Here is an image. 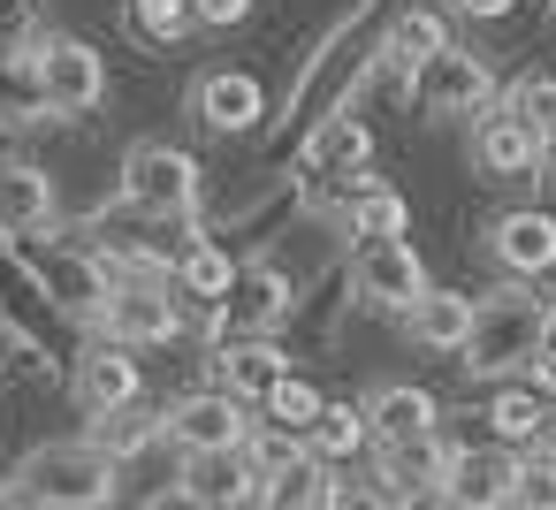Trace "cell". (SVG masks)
<instances>
[{
  "instance_id": "6da1fadb",
  "label": "cell",
  "mask_w": 556,
  "mask_h": 510,
  "mask_svg": "<svg viewBox=\"0 0 556 510\" xmlns=\"http://www.w3.org/2000/svg\"><path fill=\"white\" fill-rule=\"evenodd\" d=\"M115 457L85 434V442H47V449H31L9 480H0V502H47V510H100V502H115Z\"/></svg>"
},
{
  "instance_id": "7a4b0ae2",
  "label": "cell",
  "mask_w": 556,
  "mask_h": 510,
  "mask_svg": "<svg viewBox=\"0 0 556 510\" xmlns=\"http://www.w3.org/2000/svg\"><path fill=\"white\" fill-rule=\"evenodd\" d=\"M548 328H556L548 297H526V282H518V290H495V297L480 305V320H472V335H465L457 366H465L472 381L526 373V358H533V343H541Z\"/></svg>"
},
{
  "instance_id": "3957f363",
  "label": "cell",
  "mask_w": 556,
  "mask_h": 510,
  "mask_svg": "<svg viewBox=\"0 0 556 510\" xmlns=\"http://www.w3.org/2000/svg\"><path fill=\"white\" fill-rule=\"evenodd\" d=\"M123 206L146 221H191L199 214V161L168 138H146L123 153Z\"/></svg>"
},
{
  "instance_id": "277c9868",
  "label": "cell",
  "mask_w": 556,
  "mask_h": 510,
  "mask_svg": "<svg viewBox=\"0 0 556 510\" xmlns=\"http://www.w3.org/2000/svg\"><path fill=\"white\" fill-rule=\"evenodd\" d=\"M16 259L39 275V290L54 297V313H62V320H85V328H100V313H108V297H115V275H108V259H100V252L16 237Z\"/></svg>"
},
{
  "instance_id": "5b68a950",
  "label": "cell",
  "mask_w": 556,
  "mask_h": 510,
  "mask_svg": "<svg viewBox=\"0 0 556 510\" xmlns=\"http://www.w3.org/2000/svg\"><path fill=\"white\" fill-rule=\"evenodd\" d=\"M404 100H412L427 123H465V115H480V107L495 100V77H488V62H480L472 47L450 39L442 54H427V62L412 69Z\"/></svg>"
},
{
  "instance_id": "8992f818",
  "label": "cell",
  "mask_w": 556,
  "mask_h": 510,
  "mask_svg": "<svg viewBox=\"0 0 556 510\" xmlns=\"http://www.w3.org/2000/svg\"><path fill=\"white\" fill-rule=\"evenodd\" d=\"M290 320V275L275 267V259H252V267H237V282H229V297L222 305H199V335L206 343H222V335H267V328H282Z\"/></svg>"
},
{
  "instance_id": "52a82bcc",
  "label": "cell",
  "mask_w": 556,
  "mask_h": 510,
  "mask_svg": "<svg viewBox=\"0 0 556 510\" xmlns=\"http://www.w3.org/2000/svg\"><path fill=\"white\" fill-rule=\"evenodd\" d=\"M351 297H358L366 313L404 320V313L427 297V267H419V252H412L404 237H358V252H351Z\"/></svg>"
},
{
  "instance_id": "ba28073f",
  "label": "cell",
  "mask_w": 556,
  "mask_h": 510,
  "mask_svg": "<svg viewBox=\"0 0 556 510\" xmlns=\"http://www.w3.org/2000/svg\"><path fill=\"white\" fill-rule=\"evenodd\" d=\"M252 411H260V404L229 396L222 381H214V388H191V396L168 404V449H176V457H191V449H244L252 426H260Z\"/></svg>"
},
{
  "instance_id": "9c48e42d",
  "label": "cell",
  "mask_w": 556,
  "mask_h": 510,
  "mask_svg": "<svg viewBox=\"0 0 556 510\" xmlns=\"http://www.w3.org/2000/svg\"><path fill=\"white\" fill-rule=\"evenodd\" d=\"M100 335L130 343V350H161L184 335V290L176 282H115L108 313H100Z\"/></svg>"
},
{
  "instance_id": "30bf717a",
  "label": "cell",
  "mask_w": 556,
  "mask_h": 510,
  "mask_svg": "<svg viewBox=\"0 0 556 510\" xmlns=\"http://www.w3.org/2000/svg\"><path fill=\"white\" fill-rule=\"evenodd\" d=\"M366 168H374V130H366L351 107H328V115L305 130V145H298V176H313V183L351 191V183H366Z\"/></svg>"
},
{
  "instance_id": "8fae6325",
  "label": "cell",
  "mask_w": 556,
  "mask_h": 510,
  "mask_svg": "<svg viewBox=\"0 0 556 510\" xmlns=\"http://www.w3.org/2000/svg\"><path fill=\"white\" fill-rule=\"evenodd\" d=\"M510 480H518V449L488 434V442H465V449L442 457L434 502H450V510H495V502H510Z\"/></svg>"
},
{
  "instance_id": "7c38bea8",
  "label": "cell",
  "mask_w": 556,
  "mask_h": 510,
  "mask_svg": "<svg viewBox=\"0 0 556 510\" xmlns=\"http://www.w3.org/2000/svg\"><path fill=\"white\" fill-rule=\"evenodd\" d=\"M39 85L54 115H92L108 100V62L85 39H39Z\"/></svg>"
},
{
  "instance_id": "4fadbf2b",
  "label": "cell",
  "mask_w": 556,
  "mask_h": 510,
  "mask_svg": "<svg viewBox=\"0 0 556 510\" xmlns=\"http://www.w3.org/2000/svg\"><path fill=\"white\" fill-rule=\"evenodd\" d=\"M472 168L495 183H526L541 176V130L518 107H480L472 115Z\"/></svg>"
},
{
  "instance_id": "5bb4252c",
  "label": "cell",
  "mask_w": 556,
  "mask_h": 510,
  "mask_svg": "<svg viewBox=\"0 0 556 510\" xmlns=\"http://www.w3.org/2000/svg\"><path fill=\"white\" fill-rule=\"evenodd\" d=\"M488 259L510 275V282H548L556 275V214L541 206H510L488 221Z\"/></svg>"
},
{
  "instance_id": "9a60e30c",
  "label": "cell",
  "mask_w": 556,
  "mask_h": 510,
  "mask_svg": "<svg viewBox=\"0 0 556 510\" xmlns=\"http://www.w3.org/2000/svg\"><path fill=\"white\" fill-rule=\"evenodd\" d=\"M191 115L214 130V138H252L267 123V85L252 69H206L191 85Z\"/></svg>"
},
{
  "instance_id": "2e32d148",
  "label": "cell",
  "mask_w": 556,
  "mask_h": 510,
  "mask_svg": "<svg viewBox=\"0 0 556 510\" xmlns=\"http://www.w3.org/2000/svg\"><path fill=\"white\" fill-rule=\"evenodd\" d=\"M176 495L184 502H206V510L260 502V464H252V449H191L184 472H176Z\"/></svg>"
},
{
  "instance_id": "e0dca14e",
  "label": "cell",
  "mask_w": 556,
  "mask_h": 510,
  "mask_svg": "<svg viewBox=\"0 0 556 510\" xmlns=\"http://www.w3.org/2000/svg\"><path fill=\"white\" fill-rule=\"evenodd\" d=\"M366 419H374V442H427V434H442V404L419 388V381H381L374 396H366Z\"/></svg>"
},
{
  "instance_id": "ac0fdd59",
  "label": "cell",
  "mask_w": 556,
  "mask_h": 510,
  "mask_svg": "<svg viewBox=\"0 0 556 510\" xmlns=\"http://www.w3.org/2000/svg\"><path fill=\"white\" fill-rule=\"evenodd\" d=\"M442 442H374V480H381V502H419L442 487Z\"/></svg>"
},
{
  "instance_id": "d6986e66",
  "label": "cell",
  "mask_w": 556,
  "mask_h": 510,
  "mask_svg": "<svg viewBox=\"0 0 556 510\" xmlns=\"http://www.w3.org/2000/svg\"><path fill=\"white\" fill-rule=\"evenodd\" d=\"M54 221V176L39 161H0V237H39Z\"/></svg>"
},
{
  "instance_id": "ffe728a7",
  "label": "cell",
  "mask_w": 556,
  "mask_h": 510,
  "mask_svg": "<svg viewBox=\"0 0 556 510\" xmlns=\"http://www.w3.org/2000/svg\"><path fill=\"white\" fill-rule=\"evenodd\" d=\"M282 373H290V358H282L267 335H222V343H214V381H222L229 396H244V404H260Z\"/></svg>"
},
{
  "instance_id": "44dd1931",
  "label": "cell",
  "mask_w": 556,
  "mask_h": 510,
  "mask_svg": "<svg viewBox=\"0 0 556 510\" xmlns=\"http://www.w3.org/2000/svg\"><path fill=\"white\" fill-rule=\"evenodd\" d=\"M472 320H480V297H465V290H427V297L404 313V335H412L419 350L457 358V350H465V335H472Z\"/></svg>"
},
{
  "instance_id": "7402d4cb",
  "label": "cell",
  "mask_w": 556,
  "mask_h": 510,
  "mask_svg": "<svg viewBox=\"0 0 556 510\" xmlns=\"http://www.w3.org/2000/svg\"><path fill=\"white\" fill-rule=\"evenodd\" d=\"M70 388H77L85 411H115V404L146 396V388H138V358H130V343H115V335L77 358V381H70Z\"/></svg>"
},
{
  "instance_id": "603a6c76",
  "label": "cell",
  "mask_w": 556,
  "mask_h": 510,
  "mask_svg": "<svg viewBox=\"0 0 556 510\" xmlns=\"http://www.w3.org/2000/svg\"><path fill=\"white\" fill-rule=\"evenodd\" d=\"M260 502H267V510H320V502H336V464L305 442L290 464H275V472L260 480Z\"/></svg>"
},
{
  "instance_id": "cb8c5ba5",
  "label": "cell",
  "mask_w": 556,
  "mask_h": 510,
  "mask_svg": "<svg viewBox=\"0 0 556 510\" xmlns=\"http://www.w3.org/2000/svg\"><path fill=\"white\" fill-rule=\"evenodd\" d=\"M450 47V24H442V9H404L396 24H389V39L374 47V62L396 77V85H412V69L427 62V54H442Z\"/></svg>"
},
{
  "instance_id": "d4e9b609",
  "label": "cell",
  "mask_w": 556,
  "mask_h": 510,
  "mask_svg": "<svg viewBox=\"0 0 556 510\" xmlns=\"http://www.w3.org/2000/svg\"><path fill=\"white\" fill-rule=\"evenodd\" d=\"M92 442H100L115 464H130V457H146L153 442H168V411H153L146 396H130V404H115V411H92Z\"/></svg>"
},
{
  "instance_id": "484cf974",
  "label": "cell",
  "mask_w": 556,
  "mask_h": 510,
  "mask_svg": "<svg viewBox=\"0 0 556 510\" xmlns=\"http://www.w3.org/2000/svg\"><path fill=\"white\" fill-rule=\"evenodd\" d=\"M47 85H39V39L16 47V54H0V123L24 130V123H47Z\"/></svg>"
},
{
  "instance_id": "4316f807",
  "label": "cell",
  "mask_w": 556,
  "mask_h": 510,
  "mask_svg": "<svg viewBox=\"0 0 556 510\" xmlns=\"http://www.w3.org/2000/svg\"><path fill=\"white\" fill-rule=\"evenodd\" d=\"M541 411H548V396H541L533 381H503V388L488 396V411H480V419H488V434H495V442L533 449V442H541Z\"/></svg>"
},
{
  "instance_id": "83f0119b",
  "label": "cell",
  "mask_w": 556,
  "mask_h": 510,
  "mask_svg": "<svg viewBox=\"0 0 556 510\" xmlns=\"http://www.w3.org/2000/svg\"><path fill=\"white\" fill-rule=\"evenodd\" d=\"M229 282H237V259H229L214 237H191V244L176 252V290H184L191 305H222Z\"/></svg>"
},
{
  "instance_id": "f1b7e54d",
  "label": "cell",
  "mask_w": 556,
  "mask_h": 510,
  "mask_svg": "<svg viewBox=\"0 0 556 510\" xmlns=\"http://www.w3.org/2000/svg\"><path fill=\"white\" fill-rule=\"evenodd\" d=\"M404 221H412V206H404L396 191H381L374 176L351 183V199H343V229H351V237H404Z\"/></svg>"
},
{
  "instance_id": "f546056e",
  "label": "cell",
  "mask_w": 556,
  "mask_h": 510,
  "mask_svg": "<svg viewBox=\"0 0 556 510\" xmlns=\"http://www.w3.org/2000/svg\"><path fill=\"white\" fill-rule=\"evenodd\" d=\"M328 464H351L366 442H374V419H366V404H328L320 419H313V434H305Z\"/></svg>"
},
{
  "instance_id": "4dcf8cb0",
  "label": "cell",
  "mask_w": 556,
  "mask_h": 510,
  "mask_svg": "<svg viewBox=\"0 0 556 510\" xmlns=\"http://www.w3.org/2000/svg\"><path fill=\"white\" fill-rule=\"evenodd\" d=\"M123 16H130V31L146 47H184V31L199 24L191 0H123Z\"/></svg>"
},
{
  "instance_id": "1f68e13d",
  "label": "cell",
  "mask_w": 556,
  "mask_h": 510,
  "mask_svg": "<svg viewBox=\"0 0 556 510\" xmlns=\"http://www.w3.org/2000/svg\"><path fill=\"white\" fill-rule=\"evenodd\" d=\"M328 411V396L305 381V373H282L267 396H260V419H275V426H298V434H313V419Z\"/></svg>"
},
{
  "instance_id": "d6a6232c",
  "label": "cell",
  "mask_w": 556,
  "mask_h": 510,
  "mask_svg": "<svg viewBox=\"0 0 556 510\" xmlns=\"http://www.w3.org/2000/svg\"><path fill=\"white\" fill-rule=\"evenodd\" d=\"M510 502H518V510H556V449H548V442L518 449V480H510Z\"/></svg>"
},
{
  "instance_id": "836d02e7",
  "label": "cell",
  "mask_w": 556,
  "mask_h": 510,
  "mask_svg": "<svg viewBox=\"0 0 556 510\" xmlns=\"http://www.w3.org/2000/svg\"><path fill=\"white\" fill-rule=\"evenodd\" d=\"M503 107H518L533 130H556V77H548V69H526V77L503 92Z\"/></svg>"
},
{
  "instance_id": "e575fe53",
  "label": "cell",
  "mask_w": 556,
  "mask_h": 510,
  "mask_svg": "<svg viewBox=\"0 0 556 510\" xmlns=\"http://www.w3.org/2000/svg\"><path fill=\"white\" fill-rule=\"evenodd\" d=\"M191 9H199L206 31H237V24L252 16V0H191Z\"/></svg>"
},
{
  "instance_id": "d590c367",
  "label": "cell",
  "mask_w": 556,
  "mask_h": 510,
  "mask_svg": "<svg viewBox=\"0 0 556 510\" xmlns=\"http://www.w3.org/2000/svg\"><path fill=\"white\" fill-rule=\"evenodd\" d=\"M526 381H533L541 396H556V328L533 343V358H526Z\"/></svg>"
},
{
  "instance_id": "8d00e7d4",
  "label": "cell",
  "mask_w": 556,
  "mask_h": 510,
  "mask_svg": "<svg viewBox=\"0 0 556 510\" xmlns=\"http://www.w3.org/2000/svg\"><path fill=\"white\" fill-rule=\"evenodd\" d=\"M442 9H450V16H465V24H503L518 0H442Z\"/></svg>"
},
{
  "instance_id": "74e56055",
  "label": "cell",
  "mask_w": 556,
  "mask_h": 510,
  "mask_svg": "<svg viewBox=\"0 0 556 510\" xmlns=\"http://www.w3.org/2000/svg\"><path fill=\"white\" fill-rule=\"evenodd\" d=\"M541 183L556 191V130H541Z\"/></svg>"
},
{
  "instance_id": "f35d334b",
  "label": "cell",
  "mask_w": 556,
  "mask_h": 510,
  "mask_svg": "<svg viewBox=\"0 0 556 510\" xmlns=\"http://www.w3.org/2000/svg\"><path fill=\"white\" fill-rule=\"evenodd\" d=\"M541 442L556 449V396H548V411H541Z\"/></svg>"
},
{
  "instance_id": "ab89813d",
  "label": "cell",
  "mask_w": 556,
  "mask_h": 510,
  "mask_svg": "<svg viewBox=\"0 0 556 510\" xmlns=\"http://www.w3.org/2000/svg\"><path fill=\"white\" fill-rule=\"evenodd\" d=\"M548 16H556V0H548Z\"/></svg>"
},
{
  "instance_id": "60d3db41",
  "label": "cell",
  "mask_w": 556,
  "mask_h": 510,
  "mask_svg": "<svg viewBox=\"0 0 556 510\" xmlns=\"http://www.w3.org/2000/svg\"><path fill=\"white\" fill-rule=\"evenodd\" d=\"M548 313H556V305H548Z\"/></svg>"
}]
</instances>
